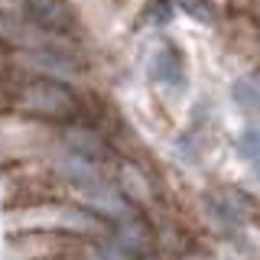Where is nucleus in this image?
Here are the masks:
<instances>
[{
  "mask_svg": "<svg viewBox=\"0 0 260 260\" xmlns=\"http://www.w3.org/2000/svg\"><path fill=\"white\" fill-rule=\"evenodd\" d=\"M13 111L36 120H62L75 114V98L55 78H26L13 91Z\"/></svg>",
  "mask_w": 260,
  "mask_h": 260,
  "instance_id": "obj_4",
  "label": "nucleus"
},
{
  "mask_svg": "<svg viewBox=\"0 0 260 260\" xmlns=\"http://www.w3.org/2000/svg\"><path fill=\"white\" fill-rule=\"evenodd\" d=\"M4 224L7 234H23V231H62V234H101V218L91 215L88 208L69 205V202H36V205H20V208H4Z\"/></svg>",
  "mask_w": 260,
  "mask_h": 260,
  "instance_id": "obj_1",
  "label": "nucleus"
},
{
  "mask_svg": "<svg viewBox=\"0 0 260 260\" xmlns=\"http://www.w3.org/2000/svg\"><path fill=\"white\" fill-rule=\"evenodd\" d=\"M59 192H62L59 173L49 169L39 156L0 166V202H4V208L36 205V202H59L55 199Z\"/></svg>",
  "mask_w": 260,
  "mask_h": 260,
  "instance_id": "obj_2",
  "label": "nucleus"
},
{
  "mask_svg": "<svg viewBox=\"0 0 260 260\" xmlns=\"http://www.w3.org/2000/svg\"><path fill=\"white\" fill-rule=\"evenodd\" d=\"M16 13L36 29H46V32H69L75 26L72 20V10L65 7V0H16Z\"/></svg>",
  "mask_w": 260,
  "mask_h": 260,
  "instance_id": "obj_5",
  "label": "nucleus"
},
{
  "mask_svg": "<svg viewBox=\"0 0 260 260\" xmlns=\"http://www.w3.org/2000/svg\"><path fill=\"white\" fill-rule=\"evenodd\" d=\"M85 254V241L62 231H23L7 234L0 260H78Z\"/></svg>",
  "mask_w": 260,
  "mask_h": 260,
  "instance_id": "obj_3",
  "label": "nucleus"
}]
</instances>
